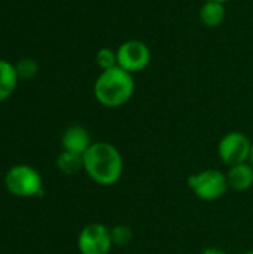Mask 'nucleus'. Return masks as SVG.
<instances>
[{
    "label": "nucleus",
    "instance_id": "1",
    "mask_svg": "<svg viewBox=\"0 0 253 254\" xmlns=\"http://www.w3.org/2000/svg\"><path fill=\"white\" fill-rule=\"evenodd\" d=\"M84 171L94 183L113 186L124 174V158L115 144L95 141L84 153Z\"/></svg>",
    "mask_w": 253,
    "mask_h": 254
},
{
    "label": "nucleus",
    "instance_id": "2",
    "mask_svg": "<svg viewBox=\"0 0 253 254\" xmlns=\"http://www.w3.org/2000/svg\"><path fill=\"white\" fill-rule=\"evenodd\" d=\"M134 91V76L121 67L101 71L94 82V97L97 103L107 109L122 107L133 98Z\"/></svg>",
    "mask_w": 253,
    "mask_h": 254
},
{
    "label": "nucleus",
    "instance_id": "3",
    "mask_svg": "<svg viewBox=\"0 0 253 254\" xmlns=\"http://www.w3.org/2000/svg\"><path fill=\"white\" fill-rule=\"evenodd\" d=\"M7 192L16 198H33L43 195V179L40 173L27 164H18L7 170L4 176Z\"/></svg>",
    "mask_w": 253,
    "mask_h": 254
},
{
    "label": "nucleus",
    "instance_id": "4",
    "mask_svg": "<svg viewBox=\"0 0 253 254\" xmlns=\"http://www.w3.org/2000/svg\"><path fill=\"white\" fill-rule=\"evenodd\" d=\"M186 183L188 188L194 192V195L206 202L221 199L230 189L227 173H222L215 168H207L197 174H191Z\"/></svg>",
    "mask_w": 253,
    "mask_h": 254
},
{
    "label": "nucleus",
    "instance_id": "5",
    "mask_svg": "<svg viewBox=\"0 0 253 254\" xmlns=\"http://www.w3.org/2000/svg\"><path fill=\"white\" fill-rule=\"evenodd\" d=\"M118 67L131 73L133 76L146 70L152 60V52L148 43L139 39H130L122 42L116 48Z\"/></svg>",
    "mask_w": 253,
    "mask_h": 254
},
{
    "label": "nucleus",
    "instance_id": "6",
    "mask_svg": "<svg viewBox=\"0 0 253 254\" xmlns=\"http://www.w3.org/2000/svg\"><path fill=\"white\" fill-rule=\"evenodd\" d=\"M251 147L252 141L246 134L240 131H231L219 140L218 156L225 165L233 167L237 164L249 162Z\"/></svg>",
    "mask_w": 253,
    "mask_h": 254
},
{
    "label": "nucleus",
    "instance_id": "7",
    "mask_svg": "<svg viewBox=\"0 0 253 254\" xmlns=\"http://www.w3.org/2000/svg\"><path fill=\"white\" fill-rule=\"evenodd\" d=\"M112 247L110 229L103 223H89L78 235V250L81 254H109Z\"/></svg>",
    "mask_w": 253,
    "mask_h": 254
},
{
    "label": "nucleus",
    "instance_id": "8",
    "mask_svg": "<svg viewBox=\"0 0 253 254\" xmlns=\"http://www.w3.org/2000/svg\"><path fill=\"white\" fill-rule=\"evenodd\" d=\"M92 143L94 141L91 138L89 131L82 125H72L61 135V147H63V150L78 153V155H82V156L91 147Z\"/></svg>",
    "mask_w": 253,
    "mask_h": 254
},
{
    "label": "nucleus",
    "instance_id": "9",
    "mask_svg": "<svg viewBox=\"0 0 253 254\" xmlns=\"http://www.w3.org/2000/svg\"><path fill=\"white\" fill-rule=\"evenodd\" d=\"M227 180L230 189L236 192H245L251 189L253 186V167L251 165V162H243L228 167Z\"/></svg>",
    "mask_w": 253,
    "mask_h": 254
},
{
    "label": "nucleus",
    "instance_id": "10",
    "mask_svg": "<svg viewBox=\"0 0 253 254\" xmlns=\"http://www.w3.org/2000/svg\"><path fill=\"white\" fill-rule=\"evenodd\" d=\"M198 18L200 22L204 27L209 28H216L219 25L224 24L225 18H227V10H225V4L219 3V1H212V0H206L200 10H198Z\"/></svg>",
    "mask_w": 253,
    "mask_h": 254
},
{
    "label": "nucleus",
    "instance_id": "11",
    "mask_svg": "<svg viewBox=\"0 0 253 254\" xmlns=\"http://www.w3.org/2000/svg\"><path fill=\"white\" fill-rule=\"evenodd\" d=\"M18 74L15 70V64L9 63L7 60L0 58V103L7 100L18 85Z\"/></svg>",
    "mask_w": 253,
    "mask_h": 254
},
{
    "label": "nucleus",
    "instance_id": "12",
    "mask_svg": "<svg viewBox=\"0 0 253 254\" xmlns=\"http://www.w3.org/2000/svg\"><path fill=\"white\" fill-rule=\"evenodd\" d=\"M55 164H57V168L63 174L73 176V174H78L81 170H84V156L78 155V153H72V152L63 150L58 155Z\"/></svg>",
    "mask_w": 253,
    "mask_h": 254
},
{
    "label": "nucleus",
    "instance_id": "13",
    "mask_svg": "<svg viewBox=\"0 0 253 254\" xmlns=\"http://www.w3.org/2000/svg\"><path fill=\"white\" fill-rule=\"evenodd\" d=\"M95 64L97 67L104 71V70H110L118 67V55H116V49H112L109 46H103L97 51L95 54Z\"/></svg>",
    "mask_w": 253,
    "mask_h": 254
},
{
    "label": "nucleus",
    "instance_id": "14",
    "mask_svg": "<svg viewBox=\"0 0 253 254\" xmlns=\"http://www.w3.org/2000/svg\"><path fill=\"white\" fill-rule=\"evenodd\" d=\"M15 70H16V74L19 79L28 80V79H33L39 73V64L34 58L24 57L15 63Z\"/></svg>",
    "mask_w": 253,
    "mask_h": 254
},
{
    "label": "nucleus",
    "instance_id": "15",
    "mask_svg": "<svg viewBox=\"0 0 253 254\" xmlns=\"http://www.w3.org/2000/svg\"><path fill=\"white\" fill-rule=\"evenodd\" d=\"M113 246L116 247H125L133 240V229L128 225H116L110 229Z\"/></svg>",
    "mask_w": 253,
    "mask_h": 254
},
{
    "label": "nucleus",
    "instance_id": "16",
    "mask_svg": "<svg viewBox=\"0 0 253 254\" xmlns=\"http://www.w3.org/2000/svg\"><path fill=\"white\" fill-rule=\"evenodd\" d=\"M200 254H227V252L222 250V249H219V247H207V249H204Z\"/></svg>",
    "mask_w": 253,
    "mask_h": 254
},
{
    "label": "nucleus",
    "instance_id": "17",
    "mask_svg": "<svg viewBox=\"0 0 253 254\" xmlns=\"http://www.w3.org/2000/svg\"><path fill=\"white\" fill-rule=\"evenodd\" d=\"M249 162L253 167V141H252V147H251V155H249Z\"/></svg>",
    "mask_w": 253,
    "mask_h": 254
},
{
    "label": "nucleus",
    "instance_id": "18",
    "mask_svg": "<svg viewBox=\"0 0 253 254\" xmlns=\"http://www.w3.org/2000/svg\"><path fill=\"white\" fill-rule=\"evenodd\" d=\"M212 1H219V3H224V4H227L228 1H231V0H212Z\"/></svg>",
    "mask_w": 253,
    "mask_h": 254
},
{
    "label": "nucleus",
    "instance_id": "19",
    "mask_svg": "<svg viewBox=\"0 0 253 254\" xmlns=\"http://www.w3.org/2000/svg\"><path fill=\"white\" fill-rule=\"evenodd\" d=\"M243 254H253V250H248V252H245Z\"/></svg>",
    "mask_w": 253,
    "mask_h": 254
}]
</instances>
